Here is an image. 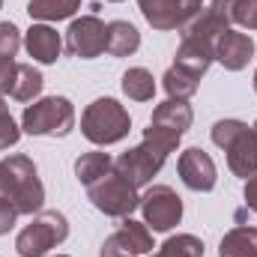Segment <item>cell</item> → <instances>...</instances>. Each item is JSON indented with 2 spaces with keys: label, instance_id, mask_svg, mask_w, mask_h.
Masks as SVG:
<instances>
[{
  "label": "cell",
  "instance_id": "6da1fadb",
  "mask_svg": "<svg viewBox=\"0 0 257 257\" xmlns=\"http://www.w3.org/2000/svg\"><path fill=\"white\" fill-rule=\"evenodd\" d=\"M177 144H180V135H174L168 128H144V141L138 147L126 150L120 159H114V171L120 177H126L135 189H141V186L153 183V177L162 171V165L177 150Z\"/></svg>",
  "mask_w": 257,
  "mask_h": 257
},
{
  "label": "cell",
  "instance_id": "7a4b0ae2",
  "mask_svg": "<svg viewBox=\"0 0 257 257\" xmlns=\"http://www.w3.org/2000/svg\"><path fill=\"white\" fill-rule=\"evenodd\" d=\"M0 197L9 200L18 215H33L42 209L45 186L27 156H9L0 162Z\"/></svg>",
  "mask_w": 257,
  "mask_h": 257
},
{
  "label": "cell",
  "instance_id": "3957f363",
  "mask_svg": "<svg viewBox=\"0 0 257 257\" xmlns=\"http://www.w3.org/2000/svg\"><path fill=\"white\" fill-rule=\"evenodd\" d=\"M212 144L227 153V168L248 180L257 174V135L242 120H218L212 126Z\"/></svg>",
  "mask_w": 257,
  "mask_h": 257
},
{
  "label": "cell",
  "instance_id": "277c9868",
  "mask_svg": "<svg viewBox=\"0 0 257 257\" xmlns=\"http://www.w3.org/2000/svg\"><path fill=\"white\" fill-rule=\"evenodd\" d=\"M132 128V117L128 111L117 102V99H96L84 108L81 114V132L90 144H99V147H108V144H117L123 141Z\"/></svg>",
  "mask_w": 257,
  "mask_h": 257
},
{
  "label": "cell",
  "instance_id": "5b68a950",
  "mask_svg": "<svg viewBox=\"0 0 257 257\" xmlns=\"http://www.w3.org/2000/svg\"><path fill=\"white\" fill-rule=\"evenodd\" d=\"M21 128L27 135H48V138H66L75 128V108L66 96H45L24 108Z\"/></svg>",
  "mask_w": 257,
  "mask_h": 257
},
{
  "label": "cell",
  "instance_id": "8992f818",
  "mask_svg": "<svg viewBox=\"0 0 257 257\" xmlns=\"http://www.w3.org/2000/svg\"><path fill=\"white\" fill-rule=\"evenodd\" d=\"M69 236V221L57 209H39L36 218L18 233L15 248L21 257H45Z\"/></svg>",
  "mask_w": 257,
  "mask_h": 257
},
{
  "label": "cell",
  "instance_id": "52a82bcc",
  "mask_svg": "<svg viewBox=\"0 0 257 257\" xmlns=\"http://www.w3.org/2000/svg\"><path fill=\"white\" fill-rule=\"evenodd\" d=\"M87 194L93 200V206L111 218H128L138 206H141V197H138V189L128 183L126 177H120L117 171L105 174L99 183L87 186Z\"/></svg>",
  "mask_w": 257,
  "mask_h": 257
},
{
  "label": "cell",
  "instance_id": "ba28073f",
  "mask_svg": "<svg viewBox=\"0 0 257 257\" xmlns=\"http://www.w3.org/2000/svg\"><path fill=\"white\" fill-rule=\"evenodd\" d=\"M141 212H144V224L147 227L165 233V230L180 224V218H183V197L171 186H153L141 197Z\"/></svg>",
  "mask_w": 257,
  "mask_h": 257
},
{
  "label": "cell",
  "instance_id": "9c48e42d",
  "mask_svg": "<svg viewBox=\"0 0 257 257\" xmlns=\"http://www.w3.org/2000/svg\"><path fill=\"white\" fill-rule=\"evenodd\" d=\"M108 24L96 15H81L69 24L66 30V51L72 57H81V60H93L105 51L108 45Z\"/></svg>",
  "mask_w": 257,
  "mask_h": 257
},
{
  "label": "cell",
  "instance_id": "30bf717a",
  "mask_svg": "<svg viewBox=\"0 0 257 257\" xmlns=\"http://www.w3.org/2000/svg\"><path fill=\"white\" fill-rule=\"evenodd\" d=\"M144 18L156 30H183L203 9V0H138Z\"/></svg>",
  "mask_w": 257,
  "mask_h": 257
},
{
  "label": "cell",
  "instance_id": "8fae6325",
  "mask_svg": "<svg viewBox=\"0 0 257 257\" xmlns=\"http://www.w3.org/2000/svg\"><path fill=\"white\" fill-rule=\"evenodd\" d=\"M147 251H153V233L135 218H123V224L102 245V257H141Z\"/></svg>",
  "mask_w": 257,
  "mask_h": 257
},
{
  "label": "cell",
  "instance_id": "7c38bea8",
  "mask_svg": "<svg viewBox=\"0 0 257 257\" xmlns=\"http://www.w3.org/2000/svg\"><path fill=\"white\" fill-rule=\"evenodd\" d=\"M177 171H180V180H183L192 192H212L215 183H218L215 162H212L209 153H203L200 147H189L186 153H180Z\"/></svg>",
  "mask_w": 257,
  "mask_h": 257
},
{
  "label": "cell",
  "instance_id": "4fadbf2b",
  "mask_svg": "<svg viewBox=\"0 0 257 257\" xmlns=\"http://www.w3.org/2000/svg\"><path fill=\"white\" fill-rule=\"evenodd\" d=\"M212 51H215V60L224 69L239 72V69H245V66L251 63V57H254V39L248 33H239V30L227 27L224 33L215 36Z\"/></svg>",
  "mask_w": 257,
  "mask_h": 257
},
{
  "label": "cell",
  "instance_id": "5bb4252c",
  "mask_svg": "<svg viewBox=\"0 0 257 257\" xmlns=\"http://www.w3.org/2000/svg\"><path fill=\"white\" fill-rule=\"evenodd\" d=\"M212 60H215V51H212V42L209 39H203V36H183V42L177 48L174 66L186 69L194 78H203L206 69L212 66Z\"/></svg>",
  "mask_w": 257,
  "mask_h": 257
},
{
  "label": "cell",
  "instance_id": "9a60e30c",
  "mask_svg": "<svg viewBox=\"0 0 257 257\" xmlns=\"http://www.w3.org/2000/svg\"><path fill=\"white\" fill-rule=\"evenodd\" d=\"M24 45H27L30 57L39 60V63H54L60 57V51H63L60 33L54 27H48V24H33L27 30V36H24Z\"/></svg>",
  "mask_w": 257,
  "mask_h": 257
},
{
  "label": "cell",
  "instance_id": "2e32d148",
  "mask_svg": "<svg viewBox=\"0 0 257 257\" xmlns=\"http://www.w3.org/2000/svg\"><path fill=\"white\" fill-rule=\"evenodd\" d=\"M192 105L189 102H183V99H168V102H162L156 111H153V117H150V126H159V128H168V132H174V135H186L189 128H192Z\"/></svg>",
  "mask_w": 257,
  "mask_h": 257
},
{
  "label": "cell",
  "instance_id": "e0dca14e",
  "mask_svg": "<svg viewBox=\"0 0 257 257\" xmlns=\"http://www.w3.org/2000/svg\"><path fill=\"white\" fill-rule=\"evenodd\" d=\"M212 15H218L227 27L239 24L245 30H257V0H212Z\"/></svg>",
  "mask_w": 257,
  "mask_h": 257
},
{
  "label": "cell",
  "instance_id": "ac0fdd59",
  "mask_svg": "<svg viewBox=\"0 0 257 257\" xmlns=\"http://www.w3.org/2000/svg\"><path fill=\"white\" fill-rule=\"evenodd\" d=\"M105 30H108L105 51L111 57H128V54H135L141 48V33H138L135 24H128V21H111Z\"/></svg>",
  "mask_w": 257,
  "mask_h": 257
},
{
  "label": "cell",
  "instance_id": "d6986e66",
  "mask_svg": "<svg viewBox=\"0 0 257 257\" xmlns=\"http://www.w3.org/2000/svg\"><path fill=\"white\" fill-rule=\"evenodd\" d=\"M218 257H257V227L239 224L227 230L218 245Z\"/></svg>",
  "mask_w": 257,
  "mask_h": 257
},
{
  "label": "cell",
  "instance_id": "ffe728a7",
  "mask_svg": "<svg viewBox=\"0 0 257 257\" xmlns=\"http://www.w3.org/2000/svg\"><path fill=\"white\" fill-rule=\"evenodd\" d=\"M111 171H114V159L108 153L93 150V153H84V156L75 159V177H78L81 186H93V183H99Z\"/></svg>",
  "mask_w": 257,
  "mask_h": 257
},
{
  "label": "cell",
  "instance_id": "44dd1931",
  "mask_svg": "<svg viewBox=\"0 0 257 257\" xmlns=\"http://www.w3.org/2000/svg\"><path fill=\"white\" fill-rule=\"evenodd\" d=\"M42 84H45V78H42V72H39V69H33L30 63H18L15 84H12L9 96H12V99H18V102H33V99L42 93Z\"/></svg>",
  "mask_w": 257,
  "mask_h": 257
},
{
  "label": "cell",
  "instance_id": "7402d4cb",
  "mask_svg": "<svg viewBox=\"0 0 257 257\" xmlns=\"http://www.w3.org/2000/svg\"><path fill=\"white\" fill-rule=\"evenodd\" d=\"M78 6H81V0H27L30 18H39V21H63V18H72Z\"/></svg>",
  "mask_w": 257,
  "mask_h": 257
},
{
  "label": "cell",
  "instance_id": "603a6c76",
  "mask_svg": "<svg viewBox=\"0 0 257 257\" xmlns=\"http://www.w3.org/2000/svg\"><path fill=\"white\" fill-rule=\"evenodd\" d=\"M197 81H200V78L189 75L186 69L171 66V69L165 72V78H162V87H165L168 99H183V102H189L194 93H197Z\"/></svg>",
  "mask_w": 257,
  "mask_h": 257
},
{
  "label": "cell",
  "instance_id": "cb8c5ba5",
  "mask_svg": "<svg viewBox=\"0 0 257 257\" xmlns=\"http://www.w3.org/2000/svg\"><path fill=\"white\" fill-rule=\"evenodd\" d=\"M123 93L135 102H150L153 93H156V81L144 66H135L123 75Z\"/></svg>",
  "mask_w": 257,
  "mask_h": 257
},
{
  "label": "cell",
  "instance_id": "d4e9b609",
  "mask_svg": "<svg viewBox=\"0 0 257 257\" xmlns=\"http://www.w3.org/2000/svg\"><path fill=\"white\" fill-rule=\"evenodd\" d=\"M150 257H203V242L192 233H177Z\"/></svg>",
  "mask_w": 257,
  "mask_h": 257
},
{
  "label": "cell",
  "instance_id": "484cf974",
  "mask_svg": "<svg viewBox=\"0 0 257 257\" xmlns=\"http://www.w3.org/2000/svg\"><path fill=\"white\" fill-rule=\"evenodd\" d=\"M21 48V33L12 21H0V60H12Z\"/></svg>",
  "mask_w": 257,
  "mask_h": 257
},
{
  "label": "cell",
  "instance_id": "4316f807",
  "mask_svg": "<svg viewBox=\"0 0 257 257\" xmlns=\"http://www.w3.org/2000/svg\"><path fill=\"white\" fill-rule=\"evenodd\" d=\"M18 138H21V128L15 126V120H12V114H9V105L0 99V150L15 147Z\"/></svg>",
  "mask_w": 257,
  "mask_h": 257
},
{
  "label": "cell",
  "instance_id": "83f0119b",
  "mask_svg": "<svg viewBox=\"0 0 257 257\" xmlns=\"http://www.w3.org/2000/svg\"><path fill=\"white\" fill-rule=\"evenodd\" d=\"M15 72H18V63H15V60H0V96L12 90Z\"/></svg>",
  "mask_w": 257,
  "mask_h": 257
},
{
  "label": "cell",
  "instance_id": "f1b7e54d",
  "mask_svg": "<svg viewBox=\"0 0 257 257\" xmlns=\"http://www.w3.org/2000/svg\"><path fill=\"white\" fill-rule=\"evenodd\" d=\"M15 218H18V209H15L9 200H3V197H0V236H3V233H9V230L15 227Z\"/></svg>",
  "mask_w": 257,
  "mask_h": 257
},
{
  "label": "cell",
  "instance_id": "f546056e",
  "mask_svg": "<svg viewBox=\"0 0 257 257\" xmlns=\"http://www.w3.org/2000/svg\"><path fill=\"white\" fill-rule=\"evenodd\" d=\"M245 206L251 212H257V174L245 180Z\"/></svg>",
  "mask_w": 257,
  "mask_h": 257
},
{
  "label": "cell",
  "instance_id": "4dcf8cb0",
  "mask_svg": "<svg viewBox=\"0 0 257 257\" xmlns=\"http://www.w3.org/2000/svg\"><path fill=\"white\" fill-rule=\"evenodd\" d=\"M254 90H257V72H254Z\"/></svg>",
  "mask_w": 257,
  "mask_h": 257
},
{
  "label": "cell",
  "instance_id": "1f68e13d",
  "mask_svg": "<svg viewBox=\"0 0 257 257\" xmlns=\"http://www.w3.org/2000/svg\"><path fill=\"white\" fill-rule=\"evenodd\" d=\"M57 257H69V254H57Z\"/></svg>",
  "mask_w": 257,
  "mask_h": 257
},
{
  "label": "cell",
  "instance_id": "d6a6232c",
  "mask_svg": "<svg viewBox=\"0 0 257 257\" xmlns=\"http://www.w3.org/2000/svg\"><path fill=\"white\" fill-rule=\"evenodd\" d=\"M254 135H257V123H254Z\"/></svg>",
  "mask_w": 257,
  "mask_h": 257
},
{
  "label": "cell",
  "instance_id": "836d02e7",
  "mask_svg": "<svg viewBox=\"0 0 257 257\" xmlns=\"http://www.w3.org/2000/svg\"><path fill=\"white\" fill-rule=\"evenodd\" d=\"M111 3H120V0H111Z\"/></svg>",
  "mask_w": 257,
  "mask_h": 257
},
{
  "label": "cell",
  "instance_id": "e575fe53",
  "mask_svg": "<svg viewBox=\"0 0 257 257\" xmlns=\"http://www.w3.org/2000/svg\"><path fill=\"white\" fill-rule=\"evenodd\" d=\"M0 6H3V0H0Z\"/></svg>",
  "mask_w": 257,
  "mask_h": 257
}]
</instances>
